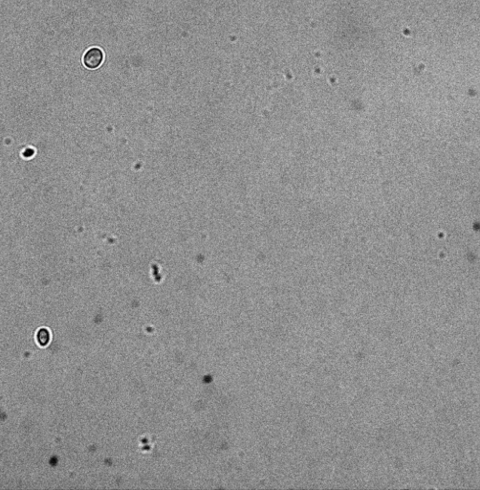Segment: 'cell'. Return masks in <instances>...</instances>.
Here are the masks:
<instances>
[{"instance_id":"cell-1","label":"cell","mask_w":480,"mask_h":490,"mask_svg":"<svg viewBox=\"0 0 480 490\" xmlns=\"http://www.w3.org/2000/svg\"><path fill=\"white\" fill-rule=\"evenodd\" d=\"M103 60L104 54L102 50L99 48H92L85 53L83 57V63L87 68L95 69L102 64Z\"/></svg>"}]
</instances>
